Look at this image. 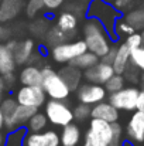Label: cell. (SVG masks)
<instances>
[{"label":"cell","instance_id":"3","mask_svg":"<svg viewBox=\"0 0 144 146\" xmlns=\"http://www.w3.org/2000/svg\"><path fill=\"white\" fill-rule=\"evenodd\" d=\"M43 72V82L41 87L44 88L45 94L49 99H68L71 95V88L68 84L62 80L59 72H57L52 67H44L41 68Z\"/></svg>","mask_w":144,"mask_h":146},{"label":"cell","instance_id":"29","mask_svg":"<svg viewBox=\"0 0 144 146\" xmlns=\"http://www.w3.org/2000/svg\"><path fill=\"white\" fill-rule=\"evenodd\" d=\"M123 87H126V78L123 74H113L105 84V88L107 91V94L116 92L119 90H122Z\"/></svg>","mask_w":144,"mask_h":146},{"label":"cell","instance_id":"10","mask_svg":"<svg viewBox=\"0 0 144 146\" xmlns=\"http://www.w3.org/2000/svg\"><path fill=\"white\" fill-rule=\"evenodd\" d=\"M116 74L114 70H113V65L109 64V62H105L102 60H99V62L95 64L93 67L88 68L84 71V78L86 82H93V84H100V85H105L106 81L113 75Z\"/></svg>","mask_w":144,"mask_h":146},{"label":"cell","instance_id":"36","mask_svg":"<svg viewBox=\"0 0 144 146\" xmlns=\"http://www.w3.org/2000/svg\"><path fill=\"white\" fill-rule=\"evenodd\" d=\"M116 50H117V47L116 46H112V48L109 50L100 60L102 61H105V62H109V64H112L113 62V60H114V55H116Z\"/></svg>","mask_w":144,"mask_h":146},{"label":"cell","instance_id":"38","mask_svg":"<svg viewBox=\"0 0 144 146\" xmlns=\"http://www.w3.org/2000/svg\"><path fill=\"white\" fill-rule=\"evenodd\" d=\"M9 36H10V30L0 24V41H7Z\"/></svg>","mask_w":144,"mask_h":146},{"label":"cell","instance_id":"37","mask_svg":"<svg viewBox=\"0 0 144 146\" xmlns=\"http://www.w3.org/2000/svg\"><path fill=\"white\" fill-rule=\"evenodd\" d=\"M136 109L144 112V88L139 91V97H137V102H136Z\"/></svg>","mask_w":144,"mask_h":146},{"label":"cell","instance_id":"39","mask_svg":"<svg viewBox=\"0 0 144 146\" xmlns=\"http://www.w3.org/2000/svg\"><path fill=\"white\" fill-rule=\"evenodd\" d=\"M6 82H4V80H3V77L0 75V102H1V99L4 98V91H6Z\"/></svg>","mask_w":144,"mask_h":146},{"label":"cell","instance_id":"42","mask_svg":"<svg viewBox=\"0 0 144 146\" xmlns=\"http://www.w3.org/2000/svg\"><path fill=\"white\" fill-rule=\"evenodd\" d=\"M4 142H6V135L0 131V146H3L4 145Z\"/></svg>","mask_w":144,"mask_h":146},{"label":"cell","instance_id":"47","mask_svg":"<svg viewBox=\"0 0 144 146\" xmlns=\"http://www.w3.org/2000/svg\"><path fill=\"white\" fill-rule=\"evenodd\" d=\"M82 146H89V145H86V143H84V145H82Z\"/></svg>","mask_w":144,"mask_h":146},{"label":"cell","instance_id":"7","mask_svg":"<svg viewBox=\"0 0 144 146\" xmlns=\"http://www.w3.org/2000/svg\"><path fill=\"white\" fill-rule=\"evenodd\" d=\"M139 88L134 85L130 87H123L122 90L109 94L107 101L117 108L119 111H126V112H132L136 109V102L139 97Z\"/></svg>","mask_w":144,"mask_h":146},{"label":"cell","instance_id":"33","mask_svg":"<svg viewBox=\"0 0 144 146\" xmlns=\"http://www.w3.org/2000/svg\"><path fill=\"white\" fill-rule=\"evenodd\" d=\"M17 105H18V102H17V99H14V98H3L1 99V102H0V109H1V112H3V115H4V119L6 118H9L13 112H14V109L17 108Z\"/></svg>","mask_w":144,"mask_h":146},{"label":"cell","instance_id":"5","mask_svg":"<svg viewBox=\"0 0 144 146\" xmlns=\"http://www.w3.org/2000/svg\"><path fill=\"white\" fill-rule=\"evenodd\" d=\"M88 51L86 43L84 40H74V41H64L57 44L51 48V58L54 62L58 64H69L78 55Z\"/></svg>","mask_w":144,"mask_h":146},{"label":"cell","instance_id":"15","mask_svg":"<svg viewBox=\"0 0 144 146\" xmlns=\"http://www.w3.org/2000/svg\"><path fill=\"white\" fill-rule=\"evenodd\" d=\"M26 6L24 0H1L0 1V23H9L14 20Z\"/></svg>","mask_w":144,"mask_h":146},{"label":"cell","instance_id":"44","mask_svg":"<svg viewBox=\"0 0 144 146\" xmlns=\"http://www.w3.org/2000/svg\"><path fill=\"white\" fill-rule=\"evenodd\" d=\"M140 34H141V41H143V46H144V27L141 29V33Z\"/></svg>","mask_w":144,"mask_h":146},{"label":"cell","instance_id":"21","mask_svg":"<svg viewBox=\"0 0 144 146\" xmlns=\"http://www.w3.org/2000/svg\"><path fill=\"white\" fill-rule=\"evenodd\" d=\"M57 27L61 31H64L69 36H74L76 31V27H78V16L71 10L62 11L57 19Z\"/></svg>","mask_w":144,"mask_h":146},{"label":"cell","instance_id":"23","mask_svg":"<svg viewBox=\"0 0 144 146\" xmlns=\"http://www.w3.org/2000/svg\"><path fill=\"white\" fill-rule=\"evenodd\" d=\"M99 60H100V58L96 55L95 52H92V51L88 50V51H85L84 54L78 55L75 60H72L69 64L74 65V67H76V68H79V70H82V71H85V70L93 67L95 64H97Z\"/></svg>","mask_w":144,"mask_h":146},{"label":"cell","instance_id":"34","mask_svg":"<svg viewBox=\"0 0 144 146\" xmlns=\"http://www.w3.org/2000/svg\"><path fill=\"white\" fill-rule=\"evenodd\" d=\"M124 43L127 44V47H129L130 50L137 48V47L143 46V41H141V34H140V33H137V31H134V33H132L130 36H127V37H126Z\"/></svg>","mask_w":144,"mask_h":146},{"label":"cell","instance_id":"8","mask_svg":"<svg viewBox=\"0 0 144 146\" xmlns=\"http://www.w3.org/2000/svg\"><path fill=\"white\" fill-rule=\"evenodd\" d=\"M16 99L21 105L41 108L45 105L47 94L41 85H21L16 92Z\"/></svg>","mask_w":144,"mask_h":146},{"label":"cell","instance_id":"24","mask_svg":"<svg viewBox=\"0 0 144 146\" xmlns=\"http://www.w3.org/2000/svg\"><path fill=\"white\" fill-rule=\"evenodd\" d=\"M48 125V118L45 113L43 112H36L26 123V129L27 132H40V131H44Z\"/></svg>","mask_w":144,"mask_h":146},{"label":"cell","instance_id":"12","mask_svg":"<svg viewBox=\"0 0 144 146\" xmlns=\"http://www.w3.org/2000/svg\"><path fill=\"white\" fill-rule=\"evenodd\" d=\"M24 146H61L59 135L55 131L27 132L23 141Z\"/></svg>","mask_w":144,"mask_h":146},{"label":"cell","instance_id":"2","mask_svg":"<svg viewBox=\"0 0 144 146\" xmlns=\"http://www.w3.org/2000/svg\"><path fill=\"white\" fill-rule=\"evenodd\" d=\"M85 14H86V17H92V19H96L97 21H100L109 31L112 40L117 41V37L114 34V24H116L117 19H120L123 14L120 11H117L112 3H109L106 0H91L86 7Z\"/></svg>","mask_w":144,"mask_h":146},{"label":"cell","instance_id":"48","mask_svg":"<svg viewBox=\"0 0 144 146\" xmlns=\"http://www.w3.org/2000/svg\"><path fill=\"white\" fill-rule=\"evenodd\" d=\"M0 1H1V0H0Z\"/></svg>","mask_w":144,"mask_h":146},{"label":"cell","instance_id":"32","mask_svg":"<svg viewBox=\"0 0 144 146\" xmlns=\"http://www.w3.org/2000/svg\"><path fill=\"white\" fill-rule=\"evenodd\" d=\"M26 14L30 19H34L40 11H43L44 7V0H27L26 1Z\"/></svg>","mask_w":144,"mask_h":146},{"label":"cell","instance_id":"19","mask_svg":"<svg viewBox=\"0 0 144 146\" xmlns=\"http://www.w3.org/2000/svg\"><path fill=\"white\" fill-rule=\"evenodd\" d=\"M58 72L62 77V80L68 84L71 91H76V88L81 85V81L84 78L82 70H79V68H76V67L71 65V64H66V67L61 68Z\"/></svg>","mask_w":144,"mask_h":146},{"label":"cell","instance_id":"17","mask_svg":"<svg viewBox=\"0 0 144 146\" xmlns=\"http://www.w3.org/2000/svg\"><path fill=\"white\" fill-rule=\"evenodd\" d=\"M36 50V43L30 38L24 40V41H17V46L14 48V58H16V62L17 65L18 64H27L31 61L33 58V54Z\"/></svg>","mask_w":144,"mask_h":146},{"label":"cell","instance_id":"9","mask_svg":"<svg viewBox=\"0 0 144 146\" xmlns=\"http://www.w3.org/2000/svg\"><path fill=\"white\" fill-rule=\"evenodd\" d=\"M107 98V91L105 85L93 84V82H85L81 84L76 88V99L82 104H88L93 106L97 102H102Z\"/></svg>","mask_w":144,"mask_h":146},{"label":"cell","instance_id":"27","mask_svg":"<svg viewBox=\"0 0 144 146\" xmlns=\"http://www.w3.org/2000/svg\"><path fill=\"white\" fill-rule=\"evenodd\" d=\"M124 20L127 23H130L136 30H140L144 27V7L141 9H136V10H132L126 14Z\"/></svg>","mask_w":144,"mask_h":146},{"label":"cell","instance_id":"46","mask_svg":"<svg viewBox=\"0 0 144 146\" xmlns=\"http://www.w3.org/2000/svg\"><path fill=\"white\" fill-rule=\"evenodd\" d=\"M106 1H109V3H112V1H113V0H106Z\"/></svg>","mask_w":144,"mask_h":146},{"label":"cell","instance_id":"45","mask_svg":"<svg viewBox=\"0 0 144 146\" xmlns=\"http://www.w3.org/2000/svg\"><path fill=\"white\" fill-rule=\"evenodd\" d=\"M122 1H124V3H129V4H130V3H132L133 0H122Z\"/></svg>","mask_w":144,"mask_h":146},{"label":"cell","instance_id":"35","mask_svg":"<svg viewBox=\"0 0 144 146\" xmlns=\"http://www.w3.org/2000/svg\"><path fill=\"white\" fill-rule=\"evenodd\" d=\"M65 0H44V7L48 11H55L64 4Z\"/></svg>","mask_w":144,"mask_h":146},{"label":"cell","instance_id":"40","mask_svg":"<svg viewBox=\"0 0 144 146\" xmlns=\"http://www.w3.org/2000/svg\"><path fill=\"white\" fill-rule=\"evenodd\" d=\"M122 146H133V141H130L129 138L127 139H122Z\"/></svg>","mask_w":144,"mask_h":146},{"label":"cell","instance_id":"13","mask_svg":"<svg viewBox=\"0 0 144 146\" xmlns=\"http://www.w3.org/2000/svg\"><path fill=\"white\" fill-rule=\"evenodd\" d=\"M126 135L133 142H144V112L134 109L127 122Z\"/></svg>","mask_w":144,"mask_h":146},{"label":"cell","instance_id":"1","mask_svg":"<svg viewBox=\"0 0 144 146\" xmlns=\"http://www.w3.org/2000/svg\"><path fill=\"white\" fill-rule=\"evenodd\" d=\"M84 41L86 43L88 50L95 52L99 58H102L113 46V40L106 27L92 17H88L84 24Z\"/></svg>","mask_w":144,"mask_h":146},{"label":"cell","instance_id":"22","mask_svg":"<svg viewBox=\"0 0 144 146\" xmlns=\"http://www.w3.org/2000/svg\"><path fill=\"white\" fill-rule=\"evenodd\" d=\"M18 81L21 85H41L43 82V72L41 68L37 65H27L20 71Z\"/></svg>","mask_w":144,"mask_h":146},{"label":"cell","instance_id":"31","mask_svg":"<svg viewBox=\"0 0 144 146\" xmlns=\"http://www.w3.org/2000/svg\"><path fill=\"white\" fill-rule=\"evenodd\" d=\"M130 65L136 67L140 71H144V46L130 51Z\"/></svg>","mask_w":144,"mask_h":146},{"label":"cell","instance_id":"20","mask_svg":"<svg viewBox=\"0 0 144 146\" xmlns=\"http://www.w3.org/2000/svg\"><path fill=\"white\" fill-rule=\"evenodd\" d=\"M17 67L16 58H14V52L11 50L6 47V44H0V75H9V74H14Z\"/></svg>","mask_w":144,"mask_h":146},{"label":"cell","instance_id":"14","mask_svg":"<svg viewBox=\"0 0 144 146\" xmlns=\"http://www.w3.org/2000/svg\"><path fill=\"white\" fill-rule=\"evenodd\" d=\"M119 109L114 108L109 101H102L97 102L92 106V112H91V118H97L106 122H117L119 121Z\"/></svg>","mask_w":144,"mask_h":146},{"label":"cell","instance_id":"28","mask_svg":"<svg viewBox=\"0 0 144 146\" xmlns=\"http://www.w3.org/2000/svg\"><path fill=\"white\" fill-rule=\"evenodd\" d=\"M134 31H136V29H134L130 23H127L123 16H122L120 19H117V21H116V24H114V34H116L117 40H119V38H123V37H127V36H130V34L134 33Z\"/></svg>","mask_w":144,"mask_h":146},{"label":"cell","instance_id":"41","mask_svg":"<svg viewBox=\"0 0 144 146\" xmlns=\"http://www.w3.org/2000/svg\"><path fill=\"white\" fill-rule=\"evenodd\" d=\"M4 128V115H3V112H1V109H0V131Z\"/></svg>","mask_w":144,"mask_h":146},{"label":"cell","instance_id":"16","mask_svg":"<svg viewBox=\"0 0 144 146\" xmlns=\"http://www.w3.org/2000/svg\"><path fill=\"white\" fill-rule=\"evenodd\" d=\"M82 139V133L78 125L75 123H68L62 126V131L59 133V142L61 146H79Z\"/></svg>","mask_w":144,"mask_h":146},{"label":"cell","instance_id":"18","mask_svg":"<svg viewBox=\"0 0 144 146\" xmlns=\"http://www.w3.org/2000/svg\"><path fill=\"white\" fill-rule=\"evenodd\" d=\"M130 51H132V50L127 47V44H126L124 41L117 46L114 60H113V62H112L113 70H114L116 74H124V71H126L127 67L130 65Z\"/></svg>","mask_w":144,"mask_h":146},{"label":"cell","instance_id":"43","mask_svg":"<svg viewBox=\"0 0 144 146\" xmlns=\"http://www.w3.org/2000/svg\"><path fill=\"white\" fill-rule=\"evenodd\" d=\"M140 84H141V88H144V71L141 74V77H140Z\"/></svg>","mask_w":144,"mask_h":146},{"label":"cell","instance_id":"4","mask_svg":"<svg viewBox=\"0 0 144 146\" xmlns=\"http://www.w3.org/2000/svg\"><path fill=\"white\" fill-rule=\"evenodd\" d=\"M113 138V128L110 122L91 118L89 128L85 133V143L89 146H107Z\"/></svg>","mask_w":144,"mask_h":146},{"label":"cell","instance_id":"26","mask_svg":"<svg viewBox=\"0 0 144 146\" xmlns=\"http://www.w3.org/2000/svg\"><path fill=\"white\" fill-rule=\"evenodd\" d=\"M69 37H72V36H69V34L61 31L57 26L52 27V29L47 33V36H45V38H47V44L48 46H52V47L57 46V44H61V43H64V41H68Z\"/></svg>","mask_w":144,"mask_h":146},{"label":"cell","instance_id":"25","mask_svg":"<svg viewBox=\"0 0 144 146\" xmlns=\"http://www.w3.org/2000/svg\"><path fill=\"white\" fill-rule=\"evenodd\" d=\"M26 133H27L26 126H21V128H17L14 131H10L6 135V142H4L3 146H24L23 141H24Z\"/></svg>","mask_w":144,"mask_h":146},{"label":"cell","instance_id":"11","mask_svg":"<svg viewBox=\"0 0 144 146\" xmlns=\"http://www.w3.org/2000/svg\"><path fill=\"white\" fill-rule=\"evenodd\" d=\"M37 111H38V108L18 104L17 108L14 109V112H13L9 118L4 119V128L10 132V131H14V129H17V128L26 126L27 121H28Z\"/></svg>","mask_w":144,"mask_h":146},{"label":"cell","instance_id":"30","mask_svg":"<svg viewBox=\"0 0 144 146\" xmlns=\"http://www.w3.org/2000/svg\"><path fill=\"white\" fill-rule=\"evenodd\" d=\"M72 112H74V121L84 122V121H86V119L91 118L92 106L88 105V104H82V102H79V104L72 109Z\"/></svg>","mask_w":144,"mask_h":146},{"label":"cell","instance_id":"6","mask_svg":"<svg viewBox=\"0 0 144 146\" xmlns=\"http://www.w3.org/2000/svg\"><path fill=\"white\" fill-rule=\"evenodd\" d=\"M48 122L55 126H65L74 122V112L62 99H49L45 102V112Z\"/></svg>","mask_w":144,"mask_h":146}]
</instances>
